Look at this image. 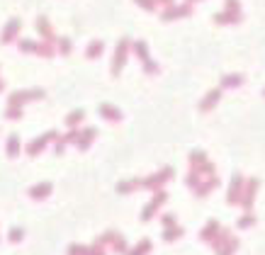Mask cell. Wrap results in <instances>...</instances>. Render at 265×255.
Masks as SVG:
<instances>
[{
    "instance_id": "cell-1",
    "label": "cell",
    "mask_w": 265,
    "mask_h": 255,
    "mask_svg": "<svg viewBox=\"0 0 265 255\" xmlns=\"http://www.w3.org/2000/svg\"><path fill=\"white\" fill-rule=\"evenodd\" d=\"M56 139H59V134H56V131H46L42 139H37V141H32L30 146H27V153H30V156H37V153H39V151H42L46 143H49V141H56Z\"/></svg>"
},
{
    "instance_id": "cell-2",
    "label": "cell",
    "mask_w": 265,
    "mask_h": 255,
    "mask_svg": "<svg viewBox=\"0 0 265 255\" xmlns=\"http://www.w3.org/2000/svg\"><path fill=\"white\" fill-rule=\"evenodd\" d=\"M44 92L42 90H25V92H15L12 97H10V105H15V107H20L22 102H27V100H39Z\"/></svg>"
},
{
    "instance_id": "cell-3",
    "label": "cell",
    "mask_w": 265,
    "mask_h": 255,
    "mask_svg": "<svg viewBox=\"0 0 265 255\" xmlns=\"http://www.w3.org/2000/svg\"><path fill=\"white\" fill-rule=\"evenodd\" d=\"M163 202H166V192H158V195L153 197V202H148L146 207H144V214H141V219H144V221H148V219L156 214V209H158Z\"/></svg>"
},
{
    "instance_id": "cell-4",
    "label": "cell",
    "mask_w": 265,
    "mask_h": 255,
    "mask_svg": "<svg viewBox=\"0 0 265 255\" xmlns=\"http://www.w3.org/2000/svg\"><path fill=\"white\" fill-rule=\"evenodd\" d=\"M171 177H173V168H163L156 177H148L144 185H146V187H161V185H163L166 180H171Z\"/></svg>"
},
{
    "instance_id": "cell-5",
    "label": "cell",
    "mask_w": 265,
    "mask_h": 255,
    "mask_svg": "<svg viewBox=\"0 0 265 255\" xmlns=\"http://www.w3.org/2000/svg\"><path fill=\"white\" fill-rule=\"evenodd\" d=\"M124 58H127V42H122V44H119V49H117V58H115V66H112V73H115V76L122 71Z\"/></svg>"
},
{
    "instance_id": "cell-6",
    "label": "cell",
    "mask_w": 265,
    "mask_h": 255,
    "mask_svg": "<svg viewBox=\"0 0 265 255\" xmlns=\"http://www.w3.org/2000/svg\"><path fill=\"white\" fill-rule=\"evenodd\" d=\"M100 114H102L105 119H110V122H119V119H122V112H119L117 107H112V105H102V107H100Z\"/></svg>"
},
{
    "instance_id": "cell-7",
    "label": "cell",
    "mask_w": 265,
    "mask_h": 255,
    "mask_svg": "<svg viewBox=\"0 0 265 255\" xmlns=\"http://www.w3.org/2000/svg\"><path fill=\"white\" fill-rule=\"evenodd\" d=\"M49 192H51V185H49V182H42V185H37V187H32L30 190V195L34 199H44Z\"/></svg>"
},
{
    "instance_id": "cell-8",
    "label": "cell",
    "mask_w": 265,
    "mask_h": 255,
    "mask_svg": "<svg viewBox=\"0 0 265 255\" xmlns=\"http://www.w3.org/2000/svg\"><path fill=\"white\" fill-rule=\"evenodd\" d=\"M95 134H97L95 129H86L83 134H78V136H81V139H76V143H78V148H88V143L92 141V139H95Z\"/></svg>"
},
{
    "instance_id": "cell-9",
    "label": "cell",
    "mask_w": 265,
    "mask_h": 255,
    "mask_svg": "<svg viewBox=\"0 0 265 255\" xmlns=\"http://www.w3.org/2000/svg\"><path fill=\"white\" fill-rule=\"evenodd\" d=\"M17 29H20V20H12L7 29H5V34H2V44H10L12 42V34H17Z\"/></svg>"
},
{
    "instance_id": "cell-10",
    "label": "cell",
    "mask_w": 265,
    "mask_h": 255,
    "mask_svg": "<svg viewBox=\"0 0 265 255\" xmlns=\"http://www.w3.org/2000/svg\"><path fill=\"white\" fill-rule=\"evenodd\" d=\"M151 248H153V243H151L148 238H144V241H141L134 251H129L127 255H146V253H151Z\"/></svg>"
},
{
    "instance_id": "cell-11",
    "label": "cell",
    "mask_w": 265,
    "mask_h": 255,
    "mask_svg": "<svg viewBox=\"0 0 265 255\" xmlns=\"http://www.w3.org/2000/svg\"><path fill=\"white\" fill-rule=\"evenodd\" d=\"M17 153H20V139L12 134V136L7 139V156H10V158H15Z\"/></svg>"
},
{
    "instance_id": "cell-12",
    "label": "cell",
    "mask_w": 265,
    "mask_h": 255,
    "mask_svg": "<svg viewBox=\"0 0 265 255\" xmlns=\"http://www.w3.org/2000/svg\"><path fill=\"white\" fill-rule=\"evenodd\" d=\"M180 236H182V228H177V226H168L166 228V233H163L166 241H176V238H180Z\"/></svg>"
},
{
    "instance_id": "cell-13",
    "label": "cell",
    "mask_w": 265,
    "mask_h": 255,
    "mask_svg": "<svg viewBox=\"0 0 265 255\" xmlns=\"http://www.w3.org/2000/svg\"><path fill=\"white\" fill-rule=\"evenodd\" d=\"M81 122H83V112H81V110H76V112H71L66 117V124H68V127H76V124H81Z\"/></svg>"
},
{
    "instance_id": "cell-14",
    "label": "cell",
    "mask_w": 265,
    "mask_h": 255,
    "mask_svg": "<svg viewBox=\"0 0 265 255\" xmlns=\"http://www.w3.org/2000/svg\"><path fill=\"white\" fill-rule=\"evenodd\" d=\"M217 221H209V224H207L205 226V231H202V238H205V241H209V238H214V231H217Z\"/></svg>"
},
{
    "instance_id": "cell-15",
    "label": "cell",
    "mask_w": 265,
    "mask_h": 255,
    "mask_svg": "<svg viewBox=\"0 0 265 255\" xmlns=\"http://www.w3.org/2000/svg\"><path fill=\"white\" fill-rule=\"evenodd\" d=\"M217 97H219V90H212V92L207 95V100L202 102V110H209V107H212V105L217 102Z\"/></svg>"
},
{
    "instance_id": "cell-16",
    "label": "cell",
    "mask_w": 265,
    "mask_h": 255,
    "mask_svg": "<svg viewBox=\"0 0 265 255\" xmlns=\"http://www.w3.org/2000/svg\"><path fill=\"white\" fill-rule=\"evenodd\" d=\"M139 185H141L139 180H127V182H122V185H119V192H129V190H136Z\"/></svg>"
},
{
    "instance_id": "cell-17",
    "label": "cell",
    "mask_w": 265,
    "mask_h": 255,
    "mask_svg": "<svg viewBox=\"0 0 265 255\" xmlns=\"http://www.w3.org/2000/svg\"><path fill=\"white\" fill-rule=\"evenodd\" d=\"M190 12V7H180V10H168V12H163V20H171V17H177V15H187Z\"/></svg>"
},
{
    "instance_id": "cell-18",
    "label": "cell",
    "mask_w": 265,
    "mask_h": 255,
    "mask_svg": "<svg viewBox=\"0 0 265 255\" xmlns=\"http://www.w3.org/2000/svg\"><path fill=\"white\" fill-rule=\"evenodd\" d=\"M20 117H22V110H20V107H15V105L7 107V119H20Z\"/></svg>"
},
{
    "instance_id": "cell-19",
    "label": "cell",
    "mask_w": 265,
    "mask_h": 255,
    "mask_svg": "<svg viewBox=\"0 0 265 255\" xmlns=\"http://www.w3.org/2000/svg\"><path fill=\"white\" fill-rule=\"evenodd\" d=\"M100 51H102V44H100V42H95V44H90V46H88V56H90V58L97 56Z\"/></svg>"
},
{
    "instance_id": "cell-20",
    "label": "cell",
    "mask_w": 265,
    "mask_h": 255,
    "mask_svg": "<svg viewBox=\"0 0 265 255\" xmlns=\"http://www.w3.org/2000/svg\"><path fill=\"white\" fill-rule=\"evenodd\" d=\"M10 241H22V228H10Z\"/></svg>"
},
{
    "instance_id": "cell-21",
    "label": "cell",
    "mask_w": 265,
    "mask_h": 255,
    "mask_svg": "<svg viewBox=\"0 0 265 255\" xmlns=\"http://www.w3.org/2000/svg\"><path fill=\"white\" fill-rule=\"evenodd\" d=\"M163 224H166V228L176 226V216H163Z\"/></svg>"
},
{
    "instance_id": "cell-22",
    "label": "cell",
    "mask_w": 265,
    "mask_h": 255,
    "mask_svg": "<svg viewBox=\"0 0 265 255\" xmlns=\"http://www.w3.org/2000/svg\"><path fill=\"white\" fill-rule=\"evenodd\" d=\"M139 5H144V7H148V10H153L156 5H153V0H139Z\"/></svg>"
},
{
    "instance_id": "cell-23",
    "label": "cell",
    "mask_w": 265,
    "mask_h": 255,
    "mask_svg": "<svg viewBox=\"0 0 265 255\" xmlns=\"http://www.w3.org/2000/svg\"><path fill=\"white\" fill-rule=\"evenodd\" d=\"M0 90H2V83H0Z\"/></svg>"
}]
</instances>
